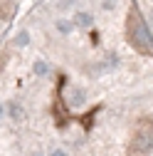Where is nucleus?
Wrapping results in <instances>:
<instances>
[{
	"instance_id": "f257e3e1",
	"label": "nucleus",
	"mask_w": 153,
	"mask_h": 156,
	"mask_svg": "<svg viewBox=\"0 0 153 156\" xmlns=\"http://www.w3.org/2000/svg\"><path fill=\"white\" fill-rule=\"evenodd\" d=\"M153 146V114H143L131 129L128 156H148Z\"/></svg>"
},
{
	"instance_id": "f03ea898",
	"label": "nucleus",
	"mask_w": 153,
	"mask_h": 156,
	"mask_svg": "<svg viewBox=\"0 0 153 156\" xmlns=\"http://www.w3.org/2000/svg\"><path fill=\"white\" fill-rule=\"evenodd\" d=\"M62 97H64V104L74 107V109L91 104V89H89V84H67L64 92H62Z\"/></svg>"
},
{
	"instance_id": "7ed1b4c3",
	"label": "nucleus",
	"mask_w": 153,
	"mask_h": 156,
	"mask_svg": "<svg viewBox=\"0 0 153 156\" xmlns=\"http://www.w3.org/2000/svg\"><path fill=\"white\" fill-rule=\"evenodd\" d=\"M133 5L138 8L143 23L148 25V30H151V35H153V0H133Z\"/></svg>"
},
{
	"instance_id": "20e7f679",
	"label": "nucleus",
	"mask_w": 153,
	"mask_h": 156,
	"mask_svg": "<svg viewBox=\"0 0 153 156\" xmlns=\"http://www.w3.org/2000/svg\"><path fill=\"white\" fill-rule=\"evenodd\" d=\"M49 156H69V154H67L64 149H59V146H57V149H52V154H49Z\"/></svg>"
},
{
	"instance_id": "39448f33",
	"label": "nucleus",
	"mask_w": 153,
	"mask_h": 156,
	"mask_svg": "<svg viewBox=\"0 0 153 156\" xmlns=\"http://www.w3.org/2000/svg\"><path fill=\"white\" fill-rule=\"evenodd\" d=\"M3 114H5V104H3V102H0V116H3Z\"/></svg>"
}]
</instances>
